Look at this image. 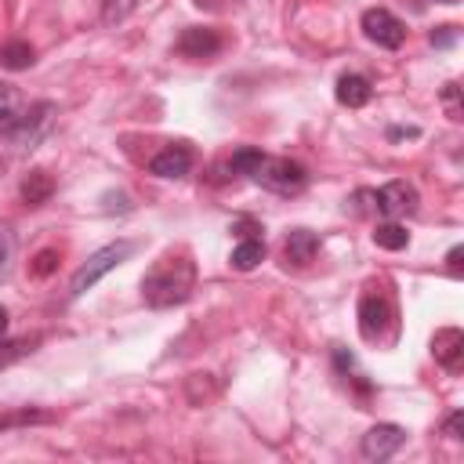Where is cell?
Returning a JSON list of instances; mask_svg holds the SVG:
<instances>
[{
	"mask_svg": "<svg viewBox=\"0 0 464 464\" xmlns=\"http://www.w3.org/2000/svg\"><path fill=\"white\" fill-rule=\"evenodd\" d=\"M460 420H464V413L457 410V413H450V420H446V435L450 439H460Z\"/></svg>",
	"mask_w": 464,
	"mask_h": 464,
	"instance_id": "d4e9b609",
	"label": "cell"
},
{
	"mask_svg": "<svg viewBox=\"0 0 464 464\" xmlns=\"http://www.w3.org/2000/svg\"><path fill=\"white\" fill-rule=\"evenodd\" d=\"M250 178H254L261 188L279 192V196H297V192L308 185L304 167H301V163H294V160H286V156H265Z\"/></svg>",
	"mask_w": 464,
	"mask_h": 464,
	"instance_id": "7a4b0ae2",
	"label": "cell"
},
{
	"mask_svg": "<svg viewBox=\"0 0 464 464\" xmlns=\"http://www.w3.org/2000/svg\"><path fill=\"white\" fill-rule=\"evenodd\" d=\"M460 254H464L460 246H453V250H450V272H453V276L460 272Z\"/></svg>",
	"mask_w": 464,
	"mask_h": 464,
	"instance_id": "484cf974",
	"label": "cell"
},
{
	"mask_svg": "<svg viewBox=\"0 0 464 464\" xmlns=\"http://www.w3.org/2000/svg\"><path fill=\"white\" fill-rule=\"evenodd\" d=\"M149 170H152L156 178H185V174L192 170V152H188L185 145H170V149H163V152L152 156Z\"/></svg>",
	"mask_w": 464,
	"mask_h": 464,
	"instance_id": "30bf717a",
	"label": "cell"
},
{
	"mask_svg": "<svg viewBox=\"0 0 464 464\" xmlns=\"http://www.w3.org/2000/svg\"><path fill=\"white\" fill-rule=\"evenodd\" d=\"M14 127H18V112L4 105V109H0V138H4V134H11Z\"/></svg>",
	"mask_w": 464,
	"mask_h": 464,
	"instance_id": "7402d4cb",
	"label": "cell"
},
{
	"mask_svg": "<svg viewBox=\"0 0 464 464\" xmlns=\"http://www.w3.org/2000/svg\"><path fill=\"white\" fill-rule=\"evenodd\" d=\"M265 261V243L261 239H243L236 250H232V268H239V272H250V268H257Z\"/></svg>",
	"mask_w": 464,
	"mask_h": 464,
	"instance_id": "5bb4252c",
	"label": "cell"
},
{
	"mask_svg": "<svg viewBox=\"0 0 464 464\" xmlns=\"http://www.w3.org/2000/svg\"><path fill=\"white\" fill-rule=\"evenodd\" d=\"M417 188L410 181H388L384 188L373 192V207L384 214V218H406L417 210Z\"/></svg>",
	"mask_w": 464,
	"mask_h": 464,
	"instance_id": "5b68a950",
	"label": "cell"
},
{
	"mask_svg": "<svg viewBox=\"0 0 464 464\" xmlns=\"http://www.w3.org/2000/svg\"><path fill=\"white\" fill-rule=\"evenodd\" d=\"M261 160H265V152H261V149H236L228 163H232V170H239V174H254Z\"/></svg>",
	"mask_w": 464,
	"mask_h": 464,
	"instance_id": "e0dca14e",
	"label": "cell"
},
{
	"mask_svg": "<svg viewBox=\"0 0 464 464\" xmlns=\"http://www.w3.org/2000/svg\"><path fill=\"white\" fill-rule=\"evenodd\" d=\"M51 192H54V181H51V174H47V170H33V174L22 181V199H25L29 207L47 203V199H51Z\"/></svg>",
	"mask_w": 464,
	"mask_h": 464,
	"instance_id": "4fadbf2b",
	"label": "cell"
},
{
	"mask_svg": "<svg viewBox=\"0 0 464 464\" xmlns=\"http://www.w3.org/2000/svg\"><path fill=\"white\" fill-rule=\"evenodd\" d=\"M442 98H446V105H450V116H453V120H460V105H457V83H446Z\"/></svg>",
	"mask_w": 464,
	"mask_h": 464,
	"instance_id": "603a6c76",
	"label": "cell"
},
{
	"mask_svg": "<svg viewBox=\"0 0 464 464\" xmlns=\"http://www.w3.org/2000/svg\"><path fill=\"white\" fill-rule=\"evenodd\" d=\"M192 283H196V268L185 254H167L160 257L145 279H141V297L145 304L152 308H170V304H181L188 294H192Z\"/></svg>",
	"mask_w": 464,
	"mask_h": 464,
	"instance_id": "6da1fadb",
	"label": "cell"
},
{
	"mask_svg": "<svg viewBox=\"0 0 464 464\" xmlns=\"http://www.w3.org/2000/svg\"><path fill=\"white\" fill-rule=\"evenodd\" d=\"M388 319H392V308H388L384 297H373V294H370V297L359 301V334H362L366 341H377V337L384 334Z\"/></svg>",
	"mask_w": 464,
	"mask_h": 464,
	"instance_id": "9c48e42d",
	"label": "cell"
},
{
	"mask_svg": "<svg viewBox=\"0 0 464 464\" xmlns=\"http://www.w3.org/2000/svg\"><path fill=\"white\" fill-rule=\"evenodd\" d=\"M11 250H14V239L7 228H0V276H7V268H11Z\"/></svg>",
	"mask_w": 464,
	"mask_h": 464,
	"instance_id": "d6986e66",
	"label": "cell"
},
{
	"mask_svg": "<svg viewBox=\"0 0 464 464\" xmlns=\"http://www.w3.org/2000/svg\"><path fill=\"white\" fill-rule=\"evenodd\" d=\"M130 7H134V0H109V7H105V22H120Z\"/></svg>",
	"mask_w": 464,
	"mask_h": 464,
	"instance_id": "44dd1931",
	"label": "cell"
},
{
	"mask_svg": "<svg viewBox=\"0 0 464 464\" xmlns=\"http://www.w3.org/2000/svg\"><path fill=\"white\" fill-rule=\"evenodd\" d=\"M221 51V33L210 25H188L178 36V54L185 58H214Z\"/></svg>",
	"mask_w": 464,
	"mask_h": 464,
	"instance_id": "52a82bcc",
	"label": "cell"
},
{
	"mask_svg": "<svg viewBox=\"0 0 464 464\" xmlns=\"http://www.w3.org/2000/svg\"><path fill=\"white\" fill-rule=\"evenodd\" d=\"M431 355H435L439 366L460 370V359H464V334H460L457 326L435 330V337H431Z\"/></svg>",
	"mask_w": 464,
	"mask_h": 464,
	"instance_id": "ba28073f",
	"label": "cell"
},
{
	"mask_svg": "<svg viewBox=\"0 0 464 464\" xmlns=\"http://www.w3.org/2000/svg\"><path fill=\"white\" fill-rule=\"evenodd\" d=\"M402 442H406V431H402L399 424H373V428L362 435L359 450H362L366 460H384V457H392Z\"/></svg>",
	"mask_w": 464,
	"mask_h": 464,
	"instance_id": "8992f818",
	"label": "cell"
},
{
	"mask_svg": "<svg viewBox=\"0 0 464 464\" xmlns=\"http://www.w3.org/2000/svg\"><path fill=\"white\" fill-rule=\"evenodd\" d=\"M373 243L384 246V250H402V246L410 243V232L392 218V221H384V225L373 228Z\"/></svg>",
	"mask_w": 464,
	"mask_h": 464,
	"instance_id": "2e32d148",
	"label": "cell"
},
{
	"mask_svg": "<svg viewBox=\"0 0 464 464\" xmlns=\"http://www.w3.org/2000/svg\"><path fill=\"white\" fill-rule=\"evenodd\" d=\"M453 36H457V33H453V25H442L439 33H431V44H435V47H450V44H453Z\"/></svg>",
	"mask_w": 464,
	"mask_h": 464,
	"instance_id": "cb8c5ba5",
	"label": "cell"
},
{
	"mask_svg": "<svg viewBox=\"0 0 464 464\" xmlns=\"http://www.w3.org/2000/svg\"><path fill=\"white\" fill-rule=\"evenodd\" d=\"M33 420H51V413L22 410V413H11V417H0V431H4V428H11V424H33Z\"/></svg>",
	"mask_w": 464,
	"mask_h": 464,
	"instance_id": "ac0fdd59",
	"label": "cell"
},
{
	"mask_svg": "<svg viewBox=\"0 0 464 464\" xmlns=\"http://www.w3.org/2000/svg\"><path fill=\"white\" fill-rule=\"evenodd\" d=\"M362 33H366V40H373L377 47H388V51L402 47V40H406V25L388 7L362 11Z\"/></svg>",
	"mask_w": 464,
	"mask_h": 464,
	"instance_id": "277c9868",
	"label": "cell"
},
{
	"mask_svg": "<svg viewBox=\"0 0 464 464\" xmlns=\"http://www.w3.org/2000/svg\"><path fill=\"white\" fill-rule=\"evenodd\" d=\"M4 334H7V308L0 304V337H4Z\"/></svg>",
	"mask_w": 464,
	"mask_h": 464,
	"instance_id": "83f0119b",
	"label": "cell"
},
{
	"mask_svg": "<svg viewBox=\"0 0 464 464\" xmlns=\"http://www.w3.org/2000/svg\"><path fill=\"white\" fill-rule=\"evenodd\" d=\"M334 359H337V366H341V370H352V355H348L344 348H337V352H334Z\"/></svg>",
	"mask_w": 464,
	"mask_h": 464,
	"instance_id": "4316f807",
	"label": "cell"
},
{
	"mask_svg": "<svg viewBox=\"0 0 464 464\" xmlns=\"http://www.w3.org/2000/svg\"><path fill=\"white\" fill-rule=\"evenodd\" d=\"M130 254H134V243H130V239H120V243H109V246L94 250V254L87 257V265L76 268V276H72V283H69V294H72V297L87 294L105 272H112L116 265H123Z\"/></svg>",
	"mask_w": 464,
	"mask_h": 464,
	"instance_id": "3957f363",
	"label": "cell"
},
{
	"mask_svg": "<svg viewBox=\"0 0 464 464\" xmlns=\"http://www.w3.org/2000/svg\"><path fill=\"white\" fill-rule=\"evenodd\" d=\"M315 250H319V236L308 232V228H294V232L286 236V243H283V257H286L290 265H308V261L315 257Z\"/></svg>",
	"mask_w": 464,
	"mask_h": 464,
	"instance_id": "8fae6325",
	"label": "cell"
},
{
	"mask_svg": "<svg viewBox=\"0 0 464 464\" xmlns=\"http://www.w3.org/2000/svg\"><path fill=\"white\" fill-rule=\"evenodd\" d=\"M54 265H58V254L54 250H40L36 261H33V272L36 276H47V272H54Z\"/></svg>",
	"mask_w": 464,
	"mask_h": 464,
	"instance_id": "ffe728a7",
	"label": "cell"
},
{
	"mask_svg": "<svg viewBox=\"0 0 464 464\" xmlns=\"http://www.w3.org/2000/svg\"><path fill=\"white\" fill-rule=\"evenodd\" d=\"M337 102L341 105H348V109H362L366 102H370V94H373V87H370V80L366 76H359V72H348V76H341L337 80Z\"/></svg>",
	"mask_w": 464,
	"mask_h": 464,
	"instance_id": "7c38bea8",
	"label": "cell"
},
{
	"mask_svg": "<svg viewBox=\"0 0 464 464\" xmlns=\"http://www.w3.org/2000/svg\"><path fill=\"white\" fill-rule=\"evenodd\" d=\"M0 65L4 69H29L33 65V47L25 44V40H11V44H4L0 47Z\"/></svg>",
	"mask_w": 464,
	"mask_h": 464,
	"instance_id": "9a60e30c",
	"label": "cell"
}]
</instances>
